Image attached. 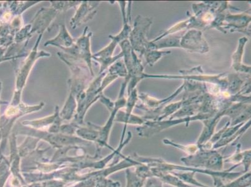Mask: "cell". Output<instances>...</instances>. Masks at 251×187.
<instances>
[{
	"label": "cell",
	"mask_w": 251,
	"mask_h": 187,
	"mask_svg": "<svg viewBox=\"0 0 251 187\" xmlns=\"http://www.w3.org/2000/svg\"><path fill=\"white\" fill-rule=\"evenodd\" d=\"M134 159L140 163L145 164L149 166L150 167H156L159 169L166 171V172H171L174 170L185 171V172H193L195 173H202L204 174L211 175L213 177L214 180H232L240 176L244 172L232 173L231 171L236 168L237 166L240 165V164H236L234 166L229 169L223 171V172H218V171H213L210 170H204L201 168L191 167V166H182L177 165H175L170 163H166L160 159H151L145 158V157L139 156L138 155L134 154Z\"/></svg>",
	"instance_id": "obj_1"
},
{
	"label": "cell",
	"mask_w": 251,
	"mask_h": 187,
	"mask_svg": "<svg viewBox=\"0 0 251 187\" xmlns=\"http://www.w3.org/2000/svg\"><path fill=\"white\" fill-rule=\"evenodd\" d=\"M181 161L191 167H204L218 172L223 169V157L216 151L201 150L192 156L181 159Z\"/></svg>",
	"instance_id": "obj_2"
},
{
	"label": "cell",
	"mask_w": 251,
	"mask_h": 187,
	"mask_svg": "<svg viewBox=\"0 0 251 187\" xmlns=\"http://www.w3.org/2000/svg\"><path fill=\"white\" fill-rule=\"evenodd\" d=\"M42 37V34L39 36L37 43L33 47V50L27 58L26 61H25L24 65H23L17 72V84H16V91L15 92L14 97L13 98L12 101L10 105L12 106H17L20 104V95L24 89L25 84L26 83L27 78H28L29 72H30L32 68L36 61L40 58V57L50 56V54L45 52L44 51L38 52V46L39 42Z\"/></svg>",
	"instance_id": "obj_3"
},
{
	"label": "cell",
	"mask_w": 251,
	"mask_h": 187,
	"mask_svg": "<svg viewBox=\"0 0 251 187\" xmlns=\"http://www.w3.org/2000/svg\"><path fill=\"white\" fill-rule=\"evenodd\" d=\"M61 120L62 119L59 116V108L56 106L53 115L37 120H26L23 122L22 124L29 128L56 134L60 131Z\"/></svg>",
	"instance_id": "obj_4"
},
{
	"label": "cell",
	"mask_w": 251,
	"mask_h": 187,
	"mask_svg": "<svg viewBox=\"0 0 251 187\" xmlns=\"http://www.w3.org/2000/svg\"><path fill=\"white\" fill-rule=\"evenodd\" d=\"M88 27H86V29H84L83 36L77 40L76 45H74V47L69 49H63L65 52H68L72 54L73 56H70L71 58H74L76 59H83L85 61L86 63L88 64L89 67L91 70V74L93 76V72L92 68H91V59L92 58V56L91 54L90 51V36L92 33H89L86 35V31H87Z\"/></svg>",
	"instance_id": "obj_5"
},
{
	"label": "cell",
	"mask_w": 251,
	"mask_h": 187,
	"mask_svg": "<svg viewBox=\"0 0 251 187\" xmlns=\"http://www.w3.org/2000/svg\"><path fill=\"white\" fill-rule=\"evenodd\" d=\"M58 11L52 8H42L38 11L34 18L33 26H32L30 34L38 31L39 33H43L46 28L49 27L50 23L56 17Z\"/></svg>",
	"instance_id": "obj_6"
},
{
	"label": "cell",
	"mask_w": 251,
	"mask_h": 187,
	"mask_svg": "<svg viewBox=\"0 0 251 187\" xmlns=\"http://www.w3.org/2000/svg\"><path fill=\"white\" fill-rule=\"evenodd\" d=\"M98 4L99 2L83 1L81 3V5L77 9L76 15L71 22L72 28H76L79 24L92 19L97 13V11H94V9L97 7Z\"/></svg>",
	"instance_id": "obj_7"
},
{
	"label": "cell",
	"mask_w": 251,
	"mask_h": 187,
	"mask_svg": "<svg viewBox=\"0 0 251 187\" xmlns=\"http://www.w3.org/2000/svg\"><path fill=\"white\" fill-rule=\"evenodd\" d=\"M74 39L70 35L65 25H61L59 28L58 35L53 40H50L44 45L45 47L48 45L55 46L61 47V49H69L74 46Z\"/></svg>",
	"instance_id": "obj_8"
},
{
	"label": "cell",
	"mask_w": 251,
	"mask_h": 187,
	"mask_svg": "<svg viewBox=\"0 0 251 187\" xmlns=\"http://www.w3.org/2000/svg\"><path fill=\"white\" fill-rule=\"evenodd\" d=\"M154 177L159 178L162 182L176 187H192L184 183L179 178L173 173L166 172L156 167H150Z\"/></svg>",
	"instance_id": "obj_9"
},
{
	"label": "cell",
	"mask_w": 251,
	"mask_h": 187,
	"mask_svg": "<svg viewBox=\"0 0 251 187\" xmlns=\"http://www.w3.org/2000/svg\"><path fill=\"white\" fill-rule=\"evenodd\" d=\"M88 127H77L76 134L77 136L83 140L88 141L89 142L97 143L99 139L100 132L97 125L88 123Z\"/></svg>",
	"instance_id": "obj_10"
},
{
	"label": "cell",
	"mask_w": 251,
	"mask_h": 187,
	"mask_svg": "<svg viewBox=\"0 0 251 187\" xmlns=\"http://www.w3.org/2000/svg\"><path fill=\"white\" fill-rule=\"evenodd\" d=\"M11 174L10 161L0 151V187H4Z\"/></svg>",
	"instance_id": "obj_11"
},
{
	"label": "cell",
	"mask_w": 251,
	"mask_h": 187,
	"mask_svg": "<svg viewBox=\"0 0 251 187\" xmlns=\"http://www.w3.org/2000/svg\"><path fill=\"white\" fill-rule=\"evenodd\" d=\"M40 140L38 139L28 136L24 143L18 147L20 156L24 157L28 156L31 152H33L34 150H35L36 145Z\"/></svg>",
	"instance_id": "obj_12"
},
{
	"label": "cell",
	"mask_w": 251,
	"mask_h": 187,
	"mask_svg": "<svg viewBox=\"0 0 251 187\" xmlns=\"http://www.w3.org/2000/svg\"><path fill=\"white\" fill-rule=\"evenodd\" d=\"M126 187H143L145 186V180L137 176L135 172H132L129 168L126 171Z\"/></svg>",
	"instance_id": "obj_13"
},
{
	"label": "cell",
	"mask_w": 251,
	"mask_h": 187,
	"mask_svg": "<svg viewBox=\"0 0 251 187\" xmlns=\"http://www.w3.org/2000/svg\"><path fill=\"white\" fill-rule=\"evenodd\" d=\"M173 175H175L179 179L182 180L183 182H186L193 185L195 186L199 187H206V186L198 182L195 178V172H186L184 173H175L174 172H171Z\"/></svg>",
	"instance_id": "obj_14"
},
{
	"label": "cell",
	"mask_w": 251,
	"mask_h": 187,
	"mask_svg": "<svg viewBox=\"0 0 251 187\" xmlns=\"http://www.w3.org/2000/svg\"><path fill=\"white\" fill-rule=\"evenodd\" d=\"M251 185V173L248 172L238 178L231 183L227 185H221L216 187H249Z\"/></svg>",
	"instance_id": "obj_15"
},
{
	"label": "cell",
	"mask_w": 251,
	"mask_h": 187,
	"mask_svg": "<svg viewBox=\"0 0 251 187\" xmlns=\"http://www.w3.org/2000/svg\"><path fill=\"white\" fill-rule=\"evenodd\" d=\"M134 172H135L137 176L145 180L147 179V178L154 177L150 166L143 164L137 166L136 169Z\"/></svg>",
	"instance_id": "obj_16"
},
{
	"label": "cell",
	"mask_w": 251,
	"mask_h": 187,
	"mask_svg": "<svg viewBox=\"0 0 251 187\" xmlns=\"http://www.w3.org/2000/svg\"><path fill=\"white\" fill-rule=\"evenodd\" d=\"M31 24H29L23 28L21 31L18 32L15 36V42L18 43H20L22 42V41L25 40L26 37L29 38V36H31Z\"/></svg>",
	"instance_id": "obj_17"
},
{
	"label": "cell",
	"mask_w": 251,
	"mask_h": 187,
	"mask_svg": "<svg viewBox=\"0 0 251 187\" xmlns=\"http://www.w3.org/2000/svg\"><path fill=\"white\" fill-rule=\"evenodd\" d=\"M145 187H163V183L158 178L152 177L147 180V183L145 184Z\"/></svg>",
	"instance_id": "obj_18"
},
{
	"label": "cell",
	"mask_w": 251,
	"mask_h": 187,
	"mask_svg": "<svg viewBox=\"0 0 251 187\" xmlns=\"http://www.w3.org/2000/svg\"><path fill=\"white\" fill-rule=\"evenodd\" d=\"M243 161L242 164H244V172H246L249 170L251 165V150L243 152Z\"/></svg>",
	"instance_id": "obj_19"
},
{
	"label": "cell",
	"mask_w": 251,
	"mask_h": 187,
	"mask_svg": "<svg viewBox=\"0 0 251 187\" xmlns=\"http://www.w3.org/2000/svg\"><path fill=\"white\" fill-rule=\"evenodd\" d=\"M1 6V3H0V6Z\"/></svg>",
	"instance_id": "obj_20"
},
{
	"label": "cell",
	"mask_w": 251,
	"mask_h": 187,
	"mask_svg": "<svg viewBox=\"0 0 251 187\" xmlns=\"http://www.w3.org/2000/svg\"></svg>",
	"instance_id": "obj_21"
}]
</instances>
